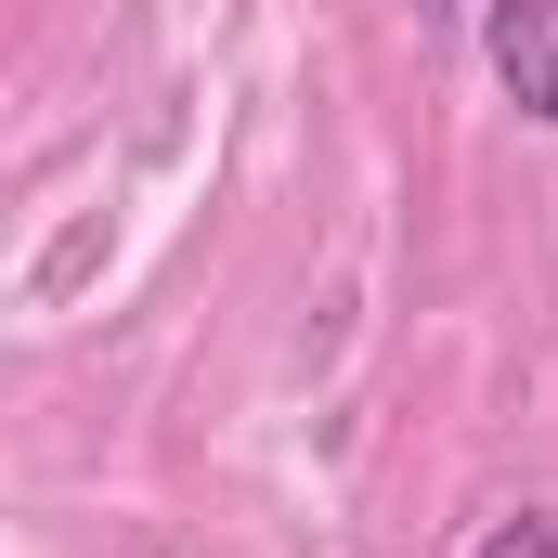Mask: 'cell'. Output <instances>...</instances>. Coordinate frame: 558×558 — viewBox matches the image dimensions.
Wrapping results in <instances>:
<instances>
[{"instance_id": "cell-1", "label": "cell", "mask_w": 558, "mask_h": 558, "mask_svg": "<svg viewBox=\"0 0 558 558\" xmlns=\"http://www.w3.org/2000/svg\"><path fill=\"white\" fill-rule=\"evenodd\" d=\"M481 52H494V78H507V105L558 131V0H494V26H481Z\"/></svg>"}, {"instance_id": "cell-2", "label": "cell", "mask_w": 558, "mask_h": 558, "mask_svg": "<svg viewBox=\"0 0 558 558\" xmlns=\"http://www.w3.org/2000/svg\"><path fill=\"white\" fill-rule=\"evenodd\" d=\"M481 558H558V507H520V520H494Z\"/></svg>"}]
</instances>
